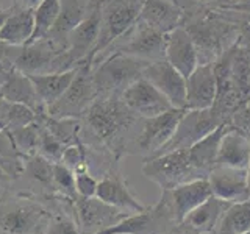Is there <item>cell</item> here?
Returning <instances> with one entry per match:
<instances>
[{
    "label": "cell",
    "mask_w": 250,
    "mask_h": 234,
    "mask_svg": "<svg viewBox=\"0 0 250 234\" xmlns=\"http://www.w3.org/2000/svg\"><path fill=\"white\" fill-rule=\"evenodd\" d=\"M61 10L60 0H42L38 6L33 8V20H35V30L31 36L30 44H35L38 41H42L50 35L55 23L58 20Z\"/></svg>",
    "instance_id": "30"
},
{
    "label": "cell",
    "mask_w": 250,
    "mask_h": 234,
    "mask_svg": "<svg viewBox=\"0 0 250 234\" xmlns=\"http://www.w3.org/2000/svg\"><path fill=\"white\" fill-rule=\"evenodd\" d=\"M42 234H80L74 217L66 214H52Z\"/></svg>",
    "instance_id": "39"
},
{
    "label": "cell",
    "mask_w": 250,
    "mask_h": 234,
    "mask_svg": "<svg viewBox=\"0 0 250 234\" xmlns=\"http://www.w3.org/2000/svg\"><path fill=\"white\" fill-rule=\"evenodd\" d=\"M164 234H197V233H194L192 230H189L188 226H185L183 223H177L174 228L166 231Z\"/></svg>",
    "instance_id": "41"
},
{
    "label": "cell",
    "mask_w": 250,
    "mask_h": 234,
    "mask_svg": "<svg viewBox=\"0 0 250 234\" xmlns=\"http://www.w3.org/2000/svg\"><path fill=\"white\" fill-rule=\"evenodd\" d=\"M249 234H250V233H249Z\"/></svg>",
    "instance_id": "50"
},
{
    "label": "cell",
    "mask_w": 250,
    "mask_h": 234,
    "mask_svg": "<svg viewBox=\"0 0 250 234\" xmlns=\"http://www.w3.org/2000/svg\"><path fill=\"white\" fill-rule=\"evenodd\" d=\"M227 125H230V123L219 125V127L214 131H211L208 136H205L203 139H200L199 142H195L194 145L188 148L192 166L197 169V172L203 178H208L209 172L216 166L219 142H221V137L224 135Z\"/></svg>",
    "instance_id": "27"
},
{
    "label": "cell",
    "mask_w": 250,
    "mask_h": 234,
    "mask_svg": "<svg viewBox=\"0 0 250 234\" xmlns=\"http://www.w3.org/2000/svg\"><path fill=\"white\" fill-rule=\"evenodd\" d=\"M100 3V30L97 42L94 45L92 52L89 53L84 64L89 67L94 66L102 53H104L109 45L131 30L138 20L144 0H99Z\"/></svg>",
    "instance_id": "2"
},
{
    "label": "cell",
    "mask_w": 250,
    "mask_h": 234,
    "mask_svg": "<svg viewBox=\"0 0 250 234\" xmlns=\"http://www.w3.org/2000/svg\"><path fill=\"white\" fill-rule=\"evenodd\" d=\"M185 111V108H172L163 114L143 119L141 131L133 145V153L144 155L146 158L155 156L174 136Z\"/></svg>",
    "instance_id": "9"
},
{
    "label": "cell",
    "mask_w": 250,
    "mask_h": 234,
    "mask_svg": "<svg viewBox=\"0 0 250 234\" xmlns=\"http://www.w3.org/2000/svg\"><path fill=\"white\" fill-rule=\"evenodd\" d=\"M150 61H144L121 52H113L109 57L92 70V81L99 96H121L139 80Z\"/></svg>",
    "instance_id": "4"
},
{
    "label": "cell",
    "mask_w": 250,
    "mask_h": 234,
    "mask_svg": "<svg viewBox=\"0 0 250 234\" xmlns=\"http://www.w3.org/2000/svg\"><path fill=\"white\" fill-rule=\"evenodd\" d=\"M97 97L99 94L92 81V67L83 62L78 67L72 84L60 100L47 108V114L55 119H80Z\"/></svg>",
    "instance_id": "7"
},
{
    "label": "cell",
    "mask_w": 250,
    "mask_h": 234,
    "mask_svg": "<svg viewBox=\"0 0 250 234\" xmlns=\"http://www.w3.org/2000/svg\"><path fill=\"white\" fill-rule=\"evenodd\" d=\"M0 130H3V127H2V122H0Z\"/></svg>",
    "instance_id": "49"
},
{
    "label": "cell",
    "mask_w": 250,
    "mask_h": 234,
    "mask_svg": "<svg viewBox=\"0 0 250 234\" xmlns=\"http://www.w3.org/2000/svg\"><path fill=\"white\" fill-rule=\"evenodd\" d=\"M222 123L227 122L217 113V109L214 106L207 109H186L183 117L180 119V123L174 133V136L170 137L169 142L156 155L172 152V150H180V148H189L195 142H199L200 139L208 136L211 131H214Z\"/></svg>",
    "instance_id": "8"
},
{
    "label": "cell",
    "mask_w": 250,
    "mask_h": 234,
    "mask_svg": "<svg viewBox=\"0 0 250 234\" xmlns=\"http://www.w3.org/2000/svg\"><path fill=\"white\" fill-rule=\"evenodd\" d=\"M169 195L172 198L177 220L182 222L192 209L208 200L213 195V191H211L208 178H200L174 187V189L169 191Z\"/></svg>",
    "instance_id": "22"
},
{
    "label": "cell",
    "mask_w": 250,
    "mask_h": 234,
    "mask_svg": "<svg viewBox=\"0 0 250 234\" xmlns=\"http://www.w3.org/2000/svg\"><path fill=\"white\" fill-rule=\"evenodd\" d=\"M75 174V191L78 197H96L99 179L92 175L88 166L78 169Z\"/></svg>",
    "instance_id": "38"
},
{
    "label": "cell",
    "mask_w": 250,
    "mask_h": 234,
    "mask_svg": "<svg viewBox=\"0 0 250 234\" xmlns=\"http://www.w3.org/2000/svg\"><path fill=\"white\" fill-rule=\"evenodd\" d=\"M38 119L39 114L27 105L0 98V122H2L3 130L10 131L14 128L25 127V125L38 122Z\"/></svg>",
    "instance_id": "32"
},
{
    "label": "cell",
    "mask_w": 250,
    "mask_h": 234,
    "mask_svg": "<svg viewBox=\"0 0 250 234\" xmlns=\"http://www.w3.org/2000/svg\"><path fill=\"white\" fill-rule=\"evenodd\" d=\"M72 214L80 234H99L128 215V213L106 205L97 197H78V195L74 201Z\"/></svg>",
    "instance_id": "10"
},
{
    "label": "cell",
    "mask_w": 250,
    "mask_h": 234,
    "mask_svg": "<svg viewBox=\"0 0 250 234\" xmlns=\"http://www.w3.org/2000/svg\"><path fill=\"white\" fill-rule=\"evenodd\" d=\"M213 8H219V10H227V11H236V13L250 14V0H238V2H233V3L214 5Z\"/></svg>",
    "instance_id": "40"
},
{
    "label": "cell",
    "mask_w": 250,
    "mask_h": 234,
    "mask_svg": "<svg viewBox=\"0 0 250 234\" xmlns=\"http://www.w3.org/2000/svg\"><path fill=\"white\" fill-rule=\"evenodd\" d=\"M121 98L133 113L143 119L155 117L174 108L170 101L144 77H141L139 80L130 84L121 94Z\"/></svg>",
    "instance_id": "12"
},
{
    "label": "cell",
    "mask_w": 250,
    "mask_h": 234,
    "mask_svg": "<svg viewBox=\"0 0 250 234\" xmlns=\"http://www.w3.org/2000/svg\"><path fill=\"white\" fill-rule=\"evenodd\" d=\"M250 233V198L231 203L224 213L213 234H249Z\"/></svg>",
    "instance_id": "29"
},
{
    "label": "cell",
    "mask_w": 250,
    "mask_h": 234,
    "mask_svg": "<svg viewBox=\"0 0 250 234\" xmlns=\"http://www.w3.org/2000/svg\"><path fill=\"white\" fill-rule=\"evenodd\" d=\"M99 30H100V3L99 0H96L88 16L67 35L64 58L69 67L72 62H75V66H80L83 62H86L89 53L92 52L94 45L97 42Z\"/></svg>",
    "instance_id": "11"
},
{
    "label": "cell",
    "mask_w": 250,
    "mask_h": 234,
    "mask_svg": "<svg viewBox=\"0 0 250 234\" xmlns=\"http://www.w3.org/2000/svg\"><path fill=\"white\" fill-rule=\"evenodd\" d=\"M125 36H128V39L117 45L114 52H121L144 61L164 59L167 35H163L160 31L136 22Z\"/></svg>",
    "instance_id": "14"
},
{
    "label": "cell",
    "mask_w": 250,
    "mask_h": 234,
    "mask_svg": "<svg viewBox=\"0 0 250 234\" xmlns=\"http://www.w3.org/2000/svg\"><path fill=\"white\" fill-rule=\"evenodd\" d=\"M60 55L58 50H53L52 47L44 45L42 41H38L35 44L23 45V50L18 55L13 69L27 75L42 74L45 69H50L52 62L57 61Z\"/></svg>",
    "instance_id": "26"
},
{
    "label": "cell",
    "mask_w": 250,
    "mask_h": 234,
    "mask_svg": "<svg viewBox=\"0 0 250 234\" xmlns=\"http://www.w3.org/2000/svg\"><path fill=\"white\" fill-rule=\"evenodd\" d=\"M0 179H8V176L5 175V172L0 169Z\"/></svg>",
    "instance_id": "47"
},
{
    "label": "cell",
    "mask_w": 250,
    "mask_h": 234,
    "mask_svg": "<svg viewBox=\"0 0 250 234\" xmlns=\"http://www.w3.org/2000/svg\"><path fill=\"white\" fill-rule=\"evenodd\" d=\"M208 183L214 197L229 203H238L250 198L246 169L214 166L208 175Z\"/></svg>",
    "instance_id": "18"
},
{
    "label": "cell",
    "mask_w": 250,
    "mask_h": 234,
    "mask_svg": "<svg viewBox=\"0 0 250 234\" xmlns=\"http://www.w3.org/2000/svg\"><path fill=\"white\" fill-rule=\"evenodd\" d=\"M247 184H249V192H250V164H249V169H247Z\"/></svg>",
    "instance_id": "46"
},
{
    "label": "cell",
    "mask_w": 250,
    "mask_h": 234,
    "mask_svg": "<svg viewBox=\"0 0 250 234\" xmlns=\"http://www.w3.org/2000/svg\"><path fill=\"white\" fill-rule=\"evenodd\" d=\"M6 75H8V72H5V70L0 67V88L3 86V83H5V80H6Z\"/></svg>",
    "instance_id": "45"
},
{
    "label": "cell",
    "mask_w": 250,
    "mask_h": 234,
    "mask_svg": "<svg viewBox=\"0 0 250 234\" xmlns=\"http://www.w3.org/2000/svg\"><path fill=\"white\" fill-rule=\"evenodd\" d=\"M60 162L64 164L72 172L88 166V150H86V145L80 139H77L72 144H67L64 147V150H62Z\"/></svg>",
    "instance_id": "37"
},
{
    "label": "cell",
    "mask_w": 250,
    "mask_h": 234,
    "mask_svg": "<svg viewBox=\"0 0 250 234\" xmlns=\"http://www.w3.org/2000/svg\"><path fill=\"white\" fill-rule=\"evenodd\" d=\"M180 223L177 220L169 191H161L160 200L153 206H147L141 213L124 217L119 223L99 234H164Z\"/></svg>",
    "instance_id": "6"
},
{
    "label": "cell",
    "mask_w": 250,
    "mask_h": 234,
    "mask_svg": "<svg viewBox=\"0 0 250 234\" xmlns=\"http://www.w3.org/2000/svg\"><path fill=\"white\" fill-rule=\"evenodd\" d=\"M64 144L55 137L52 133L44 128L41 125V133H39V142H38V155L44 156L45 159H49L50 162H60L62 150H64Z\"/></svg>",
    "instance_id": "36"
},
{
    "label": "cell",
    "mask_w": 250,
    "mask_h": 234,
    "mask_svg": "<svg viewBox=\"0 0 250 234\" xmlns=\"http://www.w3.org/2000/svg\"><path fill=\"white\" fill-rule=\"evenodd\" d=\"M141 170L147 179L160 186L161 191H170L183 183L203 178L192 166L188 148L146 158Z\"/></svg>",
    "instance_id": "5"
},
{
    "label": "cell",
    "mask_w": 250,
    "mask_h": 234,
    "mask_svg": "<svg viewBox=\"0 0 250 234\" xmlns=\"http://www.w3.org/2000/svg\"><path fill=\"white\" fill-rule=\"evenodd\" d=\"M0 98L14 101V103L27 105L28 108L35 109L38 114L47 113V109L42 105L41 98H39L30 77L16 69H13L11 72H8L6 80L2 88H0Z\"/></svg>",
    "instance_id": "21"
},
{
    "label": "cell",
    "mask_w": 250,
    "mask_h": 234,
    "mask_svg": "<svg viewBox=\"0 0 250 234\" xmlns=\"http://www.w3.org/2000/svg\"><path fill=\"white\" fill-rule=\"evenodd\" d=\"M250 164V136L239 128L227 125L219 142L216 166L249 169Z\"/></svg>",
    "instance_id": "20"
},
{
    "label": "cell",
    "mask_w": 250,
    "mask_h": 234,
    "mask_svg": "<svg viewBox=\"0 0 250 234\" xmlns=\"http://www.w3.org/2000/svg\"><path fill=\"white\" fill-rule=\"evenodd\" d=\"M8 133L11 135V139H13L16 148H18L23 158L38 153L39 133H41V123L39 122L25 125V127H21V128L10 130Z\"/></svg>",
    "instance_id": "34"
},
{
    "label": "cell",
    "mask_w": 250,
    "mask_h": 234,
    "mask_svg": "<svg viewBox=\"0 0 250 234\" xmlns=\"http://www.w3.org/2000/svg\"><path fill=\"white\" fill-rule=\"evenodd\" d=\"M96 197L102 201H105L106 205H111L128 214L141 213V211H144L147 208L133 195L117 166H113L104 175V178L99 179Z\"/></svg>",
    "instance_id": "16"
},
{
    "label": "cell",
    "mask_w": 250,
    "mask_h": 234,
    "mask_svg": "<svg viewBox=\"0 0 250 234\" xmlns=\"http://www.w3.org/2000/svg\"><path fill=\"white\" fill-rule=\"evenodd\" d=\"M25 158L16 148L11 135L6 130H0V169L5 172L8 179L22 176Z\"/></svg>",
    "instance_id": "33"
},
{
    "label": "cell",
    "mask_w": 250,
    "mask_h": 234,
    "mask_svg": "<svg viewBox=\"0 0 250 234\" xmlns=\"http://www.w3.org/2000/svg\"><path fill=\"white\" fill-rule=\"evenodd\" d=\"M41 2H42V0H19V3L23 8H28V10H33V8L38 6Z\"/></svg>",
    "instance_id": "42"
},
{
    "label": "cell",
    "mask_w": 250,
    "mask_h": 234,
    "mask_svg": "<svg viewBox=\"0 0 250 234\" xmlns=\"http://www.w3.org/2000/svg\"><path fill=\"white\" fill-rule=\"evenodd\" d=\"M50 217L49 208L33 197L0 200V234H42Z\"/></svg>",
    "instance_id": "3"
},
{
    "label": "cell",
    "mask_w": 250,
    "mask_h": 234,
    "mask_svg": "<svg viewBox=\"0 0 250 234\" xmlns=\"http://www.w3.org/2000/svg\"><path fill=\"white\" fill-rule=\"evenodd\" d=\"M230 205L231 203L211 195L202 205L192 209L180 223H183L197 234H213L219 222H221L224 213Z\"/></svg>",
    "instance_id": "23"
},
{
    "label": "cell",
    "mask_w": 250,
    "mask_h": 234,
    "mask_svg": "<svg viewBox=\"0 0 250 234\" xmlns=\"http://www.w3.org/2000/svg\"><path fill=\"white\" fill-rule=\"evenodd\" d=\"M164 59L170 66H174L185 78L191 75L192 70L200 64L197 45H195L189 31L183 25L167 33Z\"/></svg>",
    "instance_id": "17"
},
{
    "label": "cell",
    "mask_w": 250,
    "mask_h": 234,
    "mask_svg": "<svg viewBox=\"0 0 250 234\" xmlns=\"http://www.w3.org/2000/svg\"><path fill=\"white\" fill-rule=\"evenodd\" d=\"M35 30L33 10H22L10 13L0 28V42L6 45H28Z\"/></svg>",
    "instance_id": "28"
},
{
    "label": "cell",
    "mask_w": 250,
    "mask_h": 234,
    "mask_svg": "<svg viewBox=\"0 0 250 234\" xmlns=\"http://www.w3.org/2000/svg\"><path fill=\"white\" fill-rule=\"evenodd\" d=\"M78 67L80 66L61 70V72H42L28 75L45 109L52 106L57 100H60V97L67 91L78 72Z\"/></svg>",
    "instance_id": "24"
},
{
    "label": "cell",
    "mask_w": 250,
    "mask_h": 234,
    "mask_svg": "<svg viewBox=\"0 0 250 234\" xmlns=\"http://www.w3.org/2000/svg\"><path fill=\"white\" fill-rule=\"evenodd\" d=\"M175 2H177V3L180 5V3H182V0H175Z\"/></svg>",
    "instance_id": "48"
},
{
    "label": "cell",
    "mask_w": 250,
    "mask_h": 234,
    "mask_svg": "<svg viewBox=\"0 0 250 234\" xmlns=\"http://www.w3.org/2000/svg\"><path fill=\"white\" fill-rule=\"evenodd\" d=\"M143 77L150 81L170 101L174 108H185L186 78L174 66H170L166 59L150 61L144 69Z\"/></svg>",
    "instance_id": "13"
},
{
    "label": "cell",
    "mask_w": 250,
    "mask_h": 234,
    "mask_svg": "<svg viewBox=\"0 0 250 234\" xmlns=\"http://www.w3.org/2000/svg\"><path fill=\"white\" fill-rule=\"evenodd\" d=\"M60 2L61 10L58 20L49 36L53 42L62 45V50H64L67 35L88 16L96 0H60Z\"/></svg>",
    "instance_id": "25"
},
{
    "label": "cell",
    "mask_w": 250,
    "mask_h": 234,
    "mask_svg": "<svg viewBox=\"0 0 250 234\" xmlns=\"http://www.w3.org/2000/svg\"><path fill=\"white\" fill-rule=\"evenodd\" d=\"M83 117L91 133L116 161L133 153L141 131L136 128L143 123V117L133 113L121 96H99Z\"/></svg>",
    "instance_id": "1"
},
{
    "label": "cell",
    "mask_w": 250,
    "mask_h": 234,
    "mask_svg": "<svg viewBox=\"0 0 250 234\" xmlns=\"http://www.w3.org/2000/svg\"><path fill=\"white\" fill-rule=\"evenodd\" d=\"M53 187L60 198H64L70 203L75 201V174L61 162L53 164Z\"/></svg>",
    "instance_id": "35"
},
{
    "label": "cell",
    "mask_w": 250,
    "mask_h": 234,
    "mask_svg": "<svg viewBox=\"0 0 250 234\" xmlns=\"http://www.w3.org/2000/svg\"><path fill=\"white\" fill-rule=\"evenodd\" d=\"M217 96V77L214 62H200L186 77V109L211 108Z\"/></svg>",
    "instance_id": "15"
},
{
    "label": "cell",
    "mask_w": 250,
    "mask_h": 234,
    "mask_svg": "<svg viewBox=\"0 0 250 234\" xmlns=\"http://www.w3.org/2000/svg\"><path fill=\"white\" fill-rule=\"evenodd\" d=\"M23 176H27L31 183L39 184L42 189L50 191L53 197H58L53 187V162L45 159L41 155L27 156L23 161ZM60 198V197H58Z\"/></svg>",
    "instance_id": "31"
},
{
    "label": "cell",
    "mask_w": 250,
    "mask_h": 234,
    "mask_svg": "<svg viewBox=\"0 0 250 234\" xmlns=\"http://www.w3.org/2000/svg\"><path fill=\"white\" fill-rule=\"evenodd\" d=\"M183 18V6H180L175 0H144L136 22L167 35L182 25Z\"/></svg>",
    "instance_id": "19"
},
{
    "label": "cell",
    "mask_w": 250,
    "mask_h": 234,
    "mask_svg": "<svg viewBox=\"0 0 250 234\" xmlns=\"http://www.w3.org/2000/svg\"><path fill=\"white\" fill-rule=\"evenodd\" d=\"M8 16H10V11H0V28H2Z\"/></svg>",
    "instance_id": "44"
},
{
    "label": "cell",
    "mask_w": 250,
    "mask_h": 234,
    "mask_svg": "<svg viewBox=\"0 0 250 234\" xmlns=\"http://www.w3.org/2000/svg\"><path fill=\"white\" fill-rule=\"evenodd\" d=\"M189 2H194V3H199V5H214L217 2H221V0H189Z\"/></svg>",
    "instance_id": "43"
}]
</instances>
